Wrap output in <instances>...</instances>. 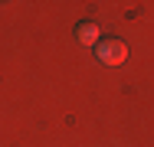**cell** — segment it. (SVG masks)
<instances>
[{
    "label": "cell",
    "mask_w": 154,
    "mask_h": 147,
    "mask_svg": "<svg viewBox=\"0 0 154 147\" xmlns=\"http://www.w3.org/2000/svg\"><path fill=\"white\" fill-rule=\"evenodd\" d=\"M95 56H98L102 65H122L125 59H128V46H125L122 39H115V36H105L95 46Z\"/></svg>",
    "instance_id": "1"
},
{
    "label": "cell",
    "mask_w": 154,
    "mask_h": 147,
    "mask_svg": "<svg viewBox=\"0 0 154 147\" xmlns=\"http://www.w3.org/2000/svg\"><path fill=\"white\" fill-rule=\"evenodd\" d=\"M75 36H79V43H85V46H98V43H102V29H98V23H92V20L75 23Z\"/></svg>",
    "instance_id": "2"
}]
</instances>
